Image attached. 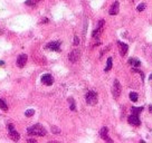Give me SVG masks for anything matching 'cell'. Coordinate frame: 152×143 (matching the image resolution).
I'll list each match as a JSON object with an SVG mask.
<instances>
[{
	"label": "cell",
	"mask_w": 152,
	"mask_h": 143,
	"mask_svg": "<svg viewBox=\"0 0 152 143\" xmlns=\"http://www.w3.org/2000/svg\"><path fill=\"white\" fill-rule=\"evenodd\" d=\"M27 132H28V134L37 135V136H45V135L47 134L46 129H45L44 126L40 125V124H35V125L28 127V129H27Z\"/></svg>",
	"instance_id": "obj_1"
},
{
	"label": "cell",
	"mask_w": 152,
	"mask_h": 143,
	"mask_svg": "<svg viewBox=\"0 0 152 143\" xmlns=\"http://www.w3.org/2000/svg\"><path fill=\"white\" fill-rule=\"evenodd\" d=\"M86 103L88 105H95L97 103V94L94 91H90L86 94Z\"/></svg>",
	"instance_id": "obj_2"
},
{
	"label": "cell",
	"mask_w": 152,
	"mask_h": 143,
	"mask_svg": "<svg viewBox=\"0 0 152 143\" xmlns=\"http://www.w3.org/2000/svg\"><path fill=\"white\" fill-rule=\"evenodd\" d=\"M121 84L118 82V79H114V83H113V88H112V94L115 99H118V96L121 95Z\"/></svg>",
	"instance_id": "obj_3"
},
{
	"label": "cell",
	"mask_w": 152,
	"mask_h": 143,
	"mask_svg": "<svg viewBox=\"0 0 152 143\" xmlns=\"http://www.w3.org/2000/svg\"><path fill=\"white\" fill-rule=\"evenodd\" d=\"M8 130H9V135H10V138H11L12 141H18V140L20 139V135H19V133L15 130V127H14L12 124H9Z\"/></svg>",
	"instance_id": "obj_4"
},
{
	"label": "cell",
	"mask_w": 152,
	"mask_h": 143,
	"mask_svg": "<svg viewBox=\"0 0 152 143\" xmlns=\"http://www.w3.org/2000/svg\"><path fill=\"white\" fill-rule=\"evenodd\" d=\"M104 24H105V21H104V20H100V21H99V25H97V27H96V29L93 31V37L94 38H99V37L102 35V33H103V27H104Z\"/></svg>",
	"instance_id": "obj_5"
},
{
	"label": "cell",
	"mask_w": 152,
	"mask_h": 143,
	"mask_svg": "<svg viewBox=\"0 0 152 143\" xmlns=\"http://www.w3.org/2000/svg\"><path fill=\"white\" fill-rule=\"evenodd\" d=\"M81 57V53L78 49H74V51H72V53L68 55V59L72 62V63H76L78 59Z\"/></svg>",
	"instance_id": "obj_6"
},
{
	"label": "cell",
	"mask_w": 152,
	"mask_h": 143,
	"mask_svg": "<svg viewBox=\"0 0 152 143\" xmlns=\"http://www.w3.org/2000/svg\"><path fill=\"white\" fill-rule=\"evenodd\" d=\"M127 121H129L130 124H132V125H134V126H139L141 124V121H140V118H139V116H138L136 114L130 115L129 118H127Z\"/></svg>",
	"instance_id": "obj_7"
},
{
	"label": "cell",
	"mask_w": 152,
	"mask_h": 143,
	"mask_svg": "<svg viewBox=\"0 0 152 143\" xmlns=\"http://www.w3.org/2000/svg\"><path fill=\"white\" fill-rule=\"evenodd\" d=\"M27 55L26 54H21V55H19L17 58V66L20 68L25 67L26 63H27Z\"/></svg>",
	"instance_id": "obj_8"
},
{
	"label": "cell",
	"mask_w": 152,
	"mask_h": 143,
	"mask_svg": "<svg viewBox=\"0 0 152 143\" xmlns=\"http://www.w3.org/2000/svg\"><path fill=\"white\" fill-rule=\"evenodd\" d=\"M42 84L47 85V86H51V85L54 83V78H53V76L49 75V74H45V75L42 76Z\"/></svg>",
	"instance_id": "obj_9"
},
{
	"label": "cell",
	"mask_w": 152,
	"mask_h": 143,
	"mask_svg": "<svg viewBox=\"0 0 152 143\" xmlns=\"http://www.w3.org/2000/svg\"><path fill=\"white\" fill-rule=\"evenodd\" d=\"M107 132H109V130H107V127H102L101 131H100V136H101L103 140H105V141H107V142H112V140H111L110 138H109V135H107Z\"/></svg>",
	"instance_id": "obj_10"
},
{
	"label": "cell",
	"mask_w": 152,
	"mask_h": 143,
	"mask_svg": "<svg viewBox=\"0 0 152 143\" xmlns=\"http://www.w3.org/2000/svg\"><path fill=\"white\" fill-rule=\"evenodd\" d=\"M59 47H60V42H48L46 48L51 49V51H59Z\"/></svg>",
	"instance_id": "obj_11"
},
{
	"label": "cell",
	"mask_w": 152,
	"mask_h": 143,
	"mask_svg": "<svg viewBox=\"0 0 152 143\" xmlns=\"http://www.w3.org/2000/svg\"><path fill=\"white\" fill-rule=\"evenodd\" d=\"M118 48H120V55L121 56H125L129 49V46L124 42H118Z\"/></svg>",
	"instance_id": "obj_12"
},
{
	"label": "cell",
	"mask_w": 152,
	"mask_h": 143,
	"mask_svg": "<svg viewBox=\"0 0 152 143\" xmlns=\"http://www.w3.org/2000/svg\"><path fill=\"white\" fill-rule=\"evenodd\" d=\"M118 9H120V3H118V1H115L112 6H111V8H110V11H109V14L110 15H116L118 12Z\"/></svg>",
	"instance_id": "obj_13"
},
{
	"label": "cell",
	"mask_w": 152,
	"mask_h": 143,
	"mask_svg": "<svg viewBox=\"0 0 152 143\" xmlns=\"http://www.w3.org/2000/svg\"><path fill=\"white\" fill-rule=\"evenodd\" d=\"M129 64H130V65H132V66H134V67H139V66L141 65L140 60L134 59V58H130V59H129Z\"/></svg>",
	"instance_id": "obj_14"
},
{
	"label": "cell",
	"mask_w": 152,
	"mask_h": 143,
	"mask_svg": "<svg viewBox=\"0 0 152 143\" xmlns=\"http://www.w3.org/2000/svg\"><path fill=\"white\" fill-rule=\"evenodd\" d=\"M112 65H113V59H112V57H109L107 58V62H106V67H105V72H109L111 68H112Z\"/></svg>",
	"instance_id": "obj_15"
},
{
	"label": "cell",
	"mask_w": 152,
	"mask_h": 143,
	"mask_svg": "<svg viewBox=\"0 0 152 143\" xmlns=\"http://www.w3.org/2000/svg\"><path fill=\"white\" fill-rule=\"evenodd\" d=\"M143 111V106H140V107H136V106H133L132 107V114H139Z\"/></svg>",
	"instance_id": "obj_16"
},
{
	"label": "cell",
	"mask_w": 152,
	"mask_h": 143,
	"mask_svg": "<svg viewBox=\"0 0 152 143\" xmlns=\"http://www.w3.org/2000/svg\"><path fill=\"white\" fill-rule=\"evenodd\" d=\"M39 1H40V0H26V5H27V6H31V7H33V6H36Z\"/></svg>",
	"instance_id": "obj_17"
},
{
	"label": "cell",
	"mask_w": 152,
	"mask_h": 143,
	"mask_svg": "<svg viewBox=\"0 0 152 143\" xmlns=\"http://www.w3.org/2000/svg\"><path fill=\"white\" fill-rule=\"evenodd\" d=\"M138 99H139V96H138V94L134 92H131L130 93V100L132 102H136L138 101Z\"/></svg>",
	"instance_id": "obj_18"
},
{
	"label": "cell",
	"mask_w": 152,
	"mask_h": 143,
	"mask_svg": "<svg viewBox=\"0 0 152 143\" xmlns=\"http://www.w3.org/2000/svg\"><path fill=\"white\" fill-rule=\"evenodd\" d=\"M0 109H2V111H7V109H8L7 104L5 103V101H3V100H1V99H0Z\"/></svg>",
	"instance_id": "obj_19"
},
{
	"label": "cell",
	"mask_w": 152,
	"mask_h": 143,
	"mask_svg": "<svg viewBox=\"0 0 152 143\" xmlns=\"http://www.w3.org/2000/svg\"><path fill=\"white\" fill-rule=\"evenodd\" d=\"M35 114V111L34 109H27L25 112V115L27 116V118H30V116H33Z\"/></svg>",
	"instance_id": "obj_20"
},
{
	"label": "cell",
	"mask_w": 152,
	"mask_h": 143,
	"mask_svg": "<svg viewBox=\"0 0 152 143\" xmlns=\"http://www.w3.org/2000/svg\"><path fill=\"white\" fill-rule=\"evenodd\" d=\"M144 9H145V5H144V3H140V5L136 7V10H138V11H143Z\"/></svg>",
	"instance_id": "obj_21"
},
{
	"label": "cell",
	"mask_w": 152,
	"mask_h": 143,
	"mask_svg": "<svg viewBox=\"0 0 152 143\" xmlns=\"http://www.w3.org/2000/svg\"><path fill=\"white\" fill-rule=\"evenodd\" d=\"M69 103H71V109H72V111H75V104H74L73 99H69Z\"/></svg>",
	"instance_id": "obj_22"
},
{
	"label": "cell",
	"mask_w": 152,
	"mask_h": 143,
	"mask_svg": "<svg viewBox=\"0 0 152 143\" xmlns=\"http://www.w3.org/2000/svg\"><path fill=\"white\" fill-rule=\"evenodd\" d=\"M78 44H79V38L77 36H75L74 37V45H78Z\"/></svg>",
	"instance_id": "obj_23"
},
{
	"label": "cell",
	"mask_w": 152,
	"mask_h": 143,
	"mask_svg": "<svg viewBox=\"0 0 152 143\" xmlns=\"http://www.w3.org/2000/svg\"><path fill=\"white\" fill-rule=\"evenodd\" d=\"M53 131H54V133H55V134H58V133H60V131H59L58 129H56L55 126H53Z\"/></svg>",
	"instance_id": "obj_24"
},
{
	"label": "cell",
	"mask_w": 152,
	"mask_h": 143,
	"mask_svg": "<svg viewBox=\"0 0 152 143\" xmlns=\"http://www.w3.org/2000/svg\"><path fill=\"white\" fill-rule=\"evenodd\" d=\"M28 142L35 143V142H36V140H35V139H29V140H28Z\"/></svg>",
	"instance_id": "obj_25"
},
{
	"label": "cell",
	"mask_w": 152,
	"mask_h": 143,
	"mask_svg": "<svg viewBox=\"0 0 152 143\" xmlns=\"http://www.w3.org/2000/svg\"><path fill=\"white\" fill-rule=\"evenodd\" d=\"M149 109H150V112L152 113V105H149Z\"/></svg>",
	"instance_id": "obj_26"
}]
</instances>
